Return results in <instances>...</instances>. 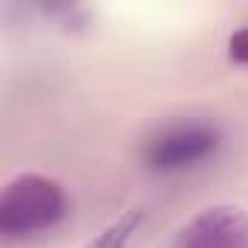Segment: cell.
<instances>
[{"mask_svg": "<svg viewBox=\"0 0 248 248\" xmlns=\"http://www.w3.org/2000/svg\"><path fill=\"white\" fill-rule=\"evenodd\" d=\"M175 248H248V213L233 204H213L181 228Z\"/></svg>", "mask_w": 248, "mask_h": 248, "instance_id": "obj_3", "label": "cell"}, {"mask_svg": "<svg viewBox=\"0 0 248 248\" xmlns=\"http://www.w3.org/2000/svg\"><path fill=\"white\" fill-rule=\"evenodd\" d=\"M228 56L239 64H248V27L236 30L231 38H228Z\"/></svg>", "mask_w": 248, "mask_h": 248, "instance_id": "obj_5", "label": "cell"}, {"mask_svg": "<svg viewBox=\"0 0 248 248\" xmlns=\"http://www.w3.org/2000/svg\"><path fill=\"white\" fill-rule=\"evenodd\" d=\"M67 213V196L56 178L24 172L0 196V231L6 236H32L56 228Z\"/></svg>", "mask_w": 248, "mask_h": 248, "instance_id": "obj_1", "label": "cell"}, {"mask_svg": "<svg viewBox=\"0 0 248 248\" xmlns=\"http://www.w3.org/2000/svg\"><path fill=\"white\" fill-rule=\"evenodd\" d=\"M140 222H143V216H140L138 210L126 213L123 219H117L111 228H105V231L96 236V242H91V248H126L129 239H132V233H135V228H138Z\"/></svg>", "mask_w": 248, "mask_h": 248, "instance_id": "obj_4", "label": "cell"}, {"mask_svg": "<svg viewBox=\"0 0 248 248\" xmlns=\"http://www.w3.org/2000/svg\"><path fill=\"white\" fill-rule=\"evenodd\" d=\"M216 146H219V135L204 123L172 126L146 143V164L155 172H175V170H184L210 158Z\"/></svg>", "mask_w": 248, "mask_h": 248, "instance_id": "obj_2", "label": "cell"}]
</instances>
